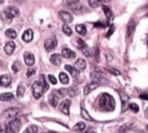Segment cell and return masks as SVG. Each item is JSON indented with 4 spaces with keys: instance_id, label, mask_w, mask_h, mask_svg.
I'll return each instance as SVG.
<instances>
[{
    "instance_id": "cell-1",
    "label": "cell",
    "mask_w": 148,
    "mask_h": 133,
    "mask_svg": "<svg viewBox=\"0 0 148 133\" xmlns=\"http://www.w3.org/2000/svg\"><path fill=\"white\" fill-rule=\"evenodd\" d=\"M98 106L103 110V111H113L116 104H114V99L111 95L103 93L98 96V101H97Z\"/></svg>"
},
{
    "instance_id": "cell-2",
    "label": "cell",
    "mask_w": 148,
    "mask_h": 133,
    "mask_svg": "<svg viewBox=\"0 0 148 133\" xmlns=\"http://www.w3.org/2000/svg\"><path fill=\"white\" fill-rule=\"evenodd\" d=\"M47 89V83L45 82V76L42 75L38 80H36L32 84V95L35 98H39L43 96L45 90Z\"/></svg>"
},
{
    "instance_id": "cell-3",
    "label": "cell",
    "mask_w": 148,
    "mask_h": 133,
    "mask_svg": "<svg viewBox=\"0 0 148 133\" xmlns=\"http://www.w3.org/2000/svg\"><path fill=\"white\" fill-rule=\"evenodd\" d=\"M21 127V120L18 118H13V120L6 126V133H17Z\"/></svg>"
},
{
    "instance_id": "cell-4",
    "label": "cell",
    "mask_w": 148,
    "mask_h": 133,
    "mask_svg": "<svg viewBox=\"0 0 148 133\" xmlns=\"http://www.w3.org/2000/svg\"><path fill=\"white\" fill-rule=\"evenodd\" d=\"M56 46H57V39H56V37H54V36L49 37V38L44 42V47H45V50H46L47 52H50V51L54 50V49H56Z\"/></svg>"
},
{
    "instance_id": "cell-5",
    "label": "cell",
    "mask_w": 148,
    "mask_h": 133,
    "mask_svg": "<svg viewBox=\"0 0 148 133\" xmlns=\"http://www.w3.org/2000/svg\"><path fill=\"white\" fill-rule=\"evenodd\" d=\"M18 14H20L18 9H17L16 7H13V6H8V7H6V9H5V15H6L9 20H12L13 17L18 16Z\"/></svg>"
},
{
    "instance_id": "cell-6",
    "label": "cell",
    "mask_w": 148,
    "mask_h": 133,
    "mask_svg": "<svg viewBox=\"0 0 148 133\" xmlns=\"http://www.w3.org/2000/svg\"><path fill=\"white\" fill-rule=\"evenodd\" d=\"M59 16H60L61 21H62L65 24H67V23H71V22L73 21V16H72V15H71L68 12L61 10V12H59Z\"/></svg>"
},
{
    "instance_id": "cell-7",
    "label": "cell",
    "mask_w": 148,
    "mask_h": 133,
    "mask_svg": "<svg viewBox=\"0 0 148 133\" xmlns=\"http://www.w3.org/2000/svg\"><path fill=\"white\" fill-rule=\"evenodd\" d=\"M18 109H16V108H8L5 112H3V114H5V117L6 118H10V119H13V118H16V116L18 114Z\"/></svg>"
},
{
    "instance_id": "cell-8",
    "label": "cell",
    "mask_w": 148,
    "mask_h": 133,
    "mask_svg": "<svg viewBox=\"0 0 148 133\" xmlns=\"http://www.w3.org/2000/svg\"><path fill=\"white\" fill-rule=\"evenodd\" d=\"M69 106H71V99H64L61 103H60V111L65 114H68L69 113Z\"/></svg>"
},
{
    "instance_id": "cell-9",
    "label": "cell",
    "mask_w": 148,
    "mask_h": 133,
    "mask_svg": "<svg viewBox=\"0 0 148 133\" xmlns=\"http://www.w3.org/2000/svg\"><path fill=\"white\" fill-rule=\"evenodd\" d=\"M10 83H12L10 75L3 74V75L0 76V86H2V87H8V86H10Z\"/></svg>"
},
{
    "instance_id": "cell-10",
    "label": "cell",
    "mask_w": 148,
    "mask_h": 133,
    "mask_svg": "<svg viewBox=\"0 0 148 133\" xmlns=\"http://www.w3.org/2000/svg\"><path fill=\"white\" fill-rule=\"evenodd\" d=\"M58 101H59V96H58V93L54 91V93H51V95L49 96V102L51 103L52 106H57L58 104Z\"/></svg>"
},
{
    "instance_id": "cell-11",
    "label": "cell",
    "mask_w": 148,
    "mask_h": 133,
    "mask_svg": "<svg viewBox=\"0 0 148 133\" xmlns=\"http://www.w3.org/2000/svg\"><path fill=\"white\" fill-rule=\"evenodd\" d=\"M61 57H64V58H66V59H73V58L75 57V53H74L72 50H69V49H62V51H61Z\"/></svg>"
},
{
    "instance_id": "cell-12",
    "label": "cell",
    "mask_w": 148,
    "mask_h": 133,
    "mask_svg": "<svg viewBox=\"0 0 148 133\" xmlns=\"http://www.w3.org/2000/svg\"><path fill=\"white\" fill-rule=\"evenodd\" d=\"M24 62H25L28 66L34 65V62H35V57H34L30 52H25V53H24Z\"/></svg>"
},
{
    "instance_id": "cell-13",
    "label": "cell",
    "mask_w": 148,
    "mask_h": 133,
    "mask_svg": "<svg viewBox=\"0 0 148 133\" xmlns=\"http://www.w3.org/2000/svg\"><path fill=\"white\" fill-rule=\"evenodd\" d=\"M32 37H34V32H32L31 29H27V30L23 32V35H22V39H23L24 42H30V40L32 39Z\"/></svg>"
},
{
    "instance_id": "cell-14",
    "label": "cell",
    "mask_w": 148,
    "mask_h": 133,
    "mask_svg": "<svg viewBox=\"0 0 148 133\" xmlns=\"http://www.w3.org/2000/svg\"><path fill=\"white\" fill-rule=\"evenodd\" d=\"M14 50H15V43H14V42H8V43H6V45H5V52H6L7 54H12V53L14 52Z\"/></svg>"
},
{
    "instance_id": "cell-15",
    "label": "cell",
    "mask_w": 148,
    "mask_h": 133,
    "mask_svg": "<svg viewBox=\"0 0 148 133\" xmlns=\"http://www.w3.org/2000/svg\"><path fill=\"white\" fill-rule=\"evenodd\" d=\"M50 60H51V62H52L54 66H58V65L61 64V57H60V54H58V53H53V54L51 56Z\"/></svg>"
},
{
    "instance_id": "cell-16",
    "label": "cell",
    "mask_w": 148,
    "mask_h": 133,
    "mask_svg": "<svg viewBox=\"0 0 148 133\" xmlns=\"http://www.w3.org/2000/svg\"><path fill=\"white\" fill-rule=\"evenodd\" d=\"M98 87V83H96V82H91V83H89V84H87L86 86V88H84V90H83V93H84V95H88L89 93H91L94 89H96Z\"/></svg>"
},
{
    "instance_id": "cell-17",
    "label": "cell",
    "mask_w": 148,
    "mask_h": 133,
    "mask_svg": "<svg viewBox=\"0 0 148 133\" xmlns=\"http://www.w3.org/2000/svg\"><path fill=\"white\" fill-rule=\"evenodd\" d=\"M86 66H87V64H86V61L83 59H77L75 61V68L77 71H83L86 68Z\"/></svg>"
},
{
    "instance_id": "cell-18",
    "label": "cell",
    "mask_w": 148,
    "mask_h": 133,
    "mask_svg": "<svg viewBox=\"0 0 148 133\" xmlns=\"http://www.w3.org/2000/svg\"><path fill=\"white\" fill-rule=\"evenodd\" d=\"M0 99H1L2 102H9V101L14 99V96H13V94H10V93H3V94L0 95Z\"/></svg>"
},
{
    "instance_id": "cell-19",
    "label": "cell",
    "mask_w": 148,
    "mask_h": 133,
    "mask_svg": "<svg viewBox=\"0 0 148 133\" xmlns=\"http://www.w3.org/2000/svg\"><path fill=\"white\" fill-rule=\"evenodd\" d=\"M65 69L67 71V72H69V74L72 75V76H77V74H79V72H77V69L76 68H74L73 66H71V65H66L65 66Z\"/></svg>"
},
{
    "instance_id": "cell-20",
    "label": "cell",
    "mask_w": 148,
    "mask_h": 133,
    "mask_svg": "<svg viewBox=\"0 0 148 133\" xmlns=\"http://www.w3.org/2000/svg\"><path fill=\"white\" fill-rule=\"evenodd\" d=\"M75 30L77 31L79 35H86V32H87L86 25H83V24H77V25L75 27Z\"/></svg>"
},
{
    "instance_id": "cell-21",
    "label": "cell",
    "mask_w": 148,
    "mask_h": 133,
    "mask_svg": "<svg viewBox=\"0 0 148 133\" xmlns=\"http://www.w3.org/2000/svg\"><path fill=\"white\" fill-rule=\"evenodd\" d=\"M132 126H133V124L132 123H128V124H125V125H123L120 128H119V133H124V132H127L128 130H131L132 128Z\"/></svg>"
},
{
    "instance_id": "cell-22",
    "label": "cell",
    "mask_w": 148,
    "mask_h": 133,
    "mask_svg": "<svg viewBox=\"0 0 148 133\" xmlns=\"http://www.w3.org/2000/svg\"><path fill=\"white\" fill-rule=\"evenodd\" d=\"M84 127H86V124L81 121V123H77V124L73 127V130H74V131H76V132H82V131L84 130Z\"/></svg>"
},
{
    "instance_id": "cell-23",
    "label": "cell",
    "mask_w": 148,
    "mask_h": 133,
    "mask_svg": "<svg viewBox=\"0 0 148 133\" xmlns=\"http://www.w3.org/2000/svg\"><path fill=\"white\" fill-rule=\"evenodd\" d=\"M5 35H6L7 37H9V38H15V37H16V31H15L14 29H7V30L5 31Z\"/></svg>"
},
{
    "instance_id": "cell-24",
    "label": "cell",
    "mask_w": 148,
    "mask_h": 133,
    "mask_svg": "<svg viewBox=\"0 0 148 133\" xmlns=\"http://www.w3.org/2000/svg\"><path fill=\"white\" fill-rule=\"evenodd\" d=\"M23 133H37V126L36 125H30L24 130Z\"/></svg>"
},
{
    "instance_id": "cell-25",
    "label": "cell",
    "mask_w": 148,
    "mask_h": 133,
    "mask_svg": "<svg viewBox=\"0 0 148 133\" xmlns=\"http://www.w3.org/2000/svg\"><path fill=\"white\" fill-rule=\"evenodd\" d=\"M59 80H60V82L64 83V84L68 83V76H67V74H65V73H60V74H59Z\"/></svg>"
},
{
    "instance_id": "cell-26",
    "label": "cell",
    "mask_w": 148,
    "mask_h": 133,
    "mask_svg": "<svg viewBox=\"0 0 148 133\" xmlns=\"http://www.w3.org/2000/svg\"><path fill=\"white\" fill-rule=\"evenodd\" d=\"M119 95H120V97H121V102H123V111L125 110V103L128 101V96L125 94V93H119Z\"/></svg>"
},
{
    "instance_id": "cell-27",
    "label": "cell",
    "mask_w": 148,
    "mask_h": 133,
    "mask_svg": "<svg viewBox=\"0 0 148 133\" xmlns=\"http://www.w3.org/2000/svg\"><path fill=\"white\" fill-rule=\"evenodd\" d=\"M81 116H82V118H84V119H87V120H92V118L89 116V113L86 111V109H81Z\"/></svg>"
},
{
    "instance_id": "cell-28",
    "label": "cell",
    "mask_w": 148,
    "mask_h": 133,
    "mask_svg": "<svg viewBox=\"0 0 148 133\" xmlns=\"http://www.w3.org/2000/svg\"><path fill=\"white\" fill-rule=\"evenodd\" d=\"M103 12H104V14L106 15V17H108V19H111V17H112V13H111V10H110V8H109V7L103 6Z\"/></svg>"
},
{
    "instance_id": "cell-29",
    "label": "cell",
    "mask_w": 148,
    "mask_h": 133,
    "mask_svg": "<svg viewBox=\"0 0 148 133\" xmlns=\"http://www.w3.org/2000/svg\"><path fill=\"white\" fill-rule=\"evenodd\" d=\"M135 28V23H133V21H131L130 22V24H128V28H127V35L128 36H131L132 35V32H133V29Z\"/></svg>"
},
{
    "instance_id": "cell-30",
    "label": "cell",
    "mask_w": 148,
    "mask_h": 133,
    "mask_svg": "<svg viewBox=\"0 0 148 133\" xmlns=\"http://www.w3.org/2000/svg\"><path fill=\"white\" fill-rule=\"evenodd\" d=\"M24 87L22 86V84H18V87H17V96L18 97H22L23 95H24Z\"/></svg>"
},
{
    "instance_id": "cell-31",
    "label": "cell",
    "mask_w": 148,
    "mask_h": 133,
    "mask_svg": "<svg viewBox=\"0 0 148 133\" xmlns=\"http://www.w3.org/2000/svg\"><path fill=\"white\" fill-rule=\"evenodd\" d=\"M128 108H130L133 112H138V111H139V106H138V104H135V103H131V104L128 105Z\"/></svg>"
},
{
    "instance_id": "cell-32",
    "label": "cell",
    "mask_w": 148,
    "mask_h": 133,
    "mask_svg": "<svg viewBox=\"0 0 148 133\" xmlns=\"http://www.w3.org/2000/svg\"><path fill=\"white\" fill-rule=\"evenodd\" d=\"M62 31H64L66 35H72V29H71L68 25H66V24L62 27Z\"/></svg>"
},
{
    "instance_id": "cell-33",
    "label": "cell",
    "mask_w": 148,
    "mask_h": 133,
    "mask_svg": "<svg viewBox=\"0 0 148 133\" xmlns=\"http://www.w3.org/2000/svg\"><path fill=\"white\" fill-rule=\"evenodd\" d=\"M81 50H82L83 54H86V56H88V57H90V56H91V52H90V50H89V49H88L86 45H84V46H83Z\"/></svg>"
},
{
    "instance_id": "cell-34",
    "label": "cell",
    "mask_w": 148,
    "mask_h": 133,
    "mask_svg": "<svg viewBox=\"0 0 148 133\" xmlns=\"http://www.w3.org/2000/svg\"><path fill=\"white\" fill-rule=\"evenodd\" d=\"M12 69H13V72H14V73H17V72H18V69H20V65H18V62H17V61L13 64Z\"/></svg>"
},
{
    "instance_id": "cell-35",
    "label": "cell",
    "mask_w": 148,
    "mask_h": 133,
    "mask_svg": "<svg viewBox=\"0 0 148 133\" xmlns=\"http://www.w3.org/2000/svg\"><path fill=\"white\" fill-rule=\"evenodd\" d=\"M67 90H68L67 93H68L71 96H75V95H76V90H75V88H74V87H72L71 89H67Z\"/></svg>"
},
{
    "instance_id": "cell-36",
    "label": "cell",
    "mask_w": 148,
    "mask_h": 133,
    "mask_svg": "<svg viewBox=\"0 0 148 133\" xmlns=\"http://www.w3.org/2000/svg\"><path fill=\"white\" fill-rule=\"evenodd\" d=\"M36 73V71L34 69V68H29L28 71H27V76L29 77V76H31V75H34Z\"/></svg>"
},
{
    "instance_id": "cell-37",
    "label": "cell",
    "mask_w": 148,
    "mask_h": 133,
    "mask_svg": "<svg viewBox=\"0 0 148 133\" xmlns=\"http://www.w3.org/2000/svg\"><path fill=\"white\" fill-rule=\"evenodd\" d=\"M89 1V5L91 6V7H96L97 5H98V1L99 0H88Z\"/></svg>"
},
{
    "instance_id": "cell-38",
    "label": "cell",
    "mask_w": 148,
    "mask_h": 133,
    "mask_svg": "<svg viewBox=\"0 0 148 133\" xmlns=\"http://www.w3.org/2000/svg\"><path fill=\"white\" fill-rule=\"evenodd\" d=\"M80 0H65V3L66 5H75V3H77Z\"/></svg>"
},
{
    "instance_id": "cell-39",
    "label": "cell",
    "mask_w": 148,
    "mask_h": 133,
    "mask_svg": "<svg viewBox=\"0 0 148 133\" xmlns=\"http://www.w3.org/2000/svg\"><path fill=\"white\" fill-rule=\"evenodd\" d=\"M49 81H50L52 84H56V83H57V80H56V77H54L53 75H49Z\"/></svg>"
},
{
    "instance_id": "cell-40",
    "label": "cell",
    "mask_w": 148,
    "mask_h": 133,
    "mask_svg": "<svg viewBox=\"0 0 148 133\" xmlns=\"http://www.w3.org/2000/svg\"><path fill=\"white\" fill-rule=\"evenodd\" d=\"M84 45H86V44H84V42H83L82 39H77V46H79L80 49H82Z\"/></svg>"
},
{
    "instance_id": "cell-41",
    "label": "cell",
    "mask_w": 148,
    "mask_h": 133,
    "mask_svg": "<svg viewBox=\"0 0 148 133\" xmlns=\"http://www.w3.org/2000/svg\"><path fill=\"white\" fill-rule=\"evenodd\" d=\"M110 71H111V73H112V74L119 75V71H118V69H114V68H110Z\"/></svg>"
},
{
    "instance_id": "cell-42",
    "label": "cell",
    "mask_w": 148,
    "mask_h": 133,
    "mask_svg": "<svg viewBox=\"0 0 148 133\" xmlns=\"http://www.w3.org/2000/svg\"><path fill=\"white\" fill-rule=\"evenodd\" d=\"M112 32H113V27H111V28H110V30H109V32H108V35H106V37H110Z\"/></svg>"
},
{
    "instance_id": "cell-43",
    "label": "cell",
    "mask_w": 148,
    "mask_h": 133,
    "mask_svg": "<svg viewBox=\"0 0 148 133\" xmlns=\"http://www.w3.org/2000/svg\"><path fill=\"white\" fill-rule=\"evenodd\" d=\"M140 97H141L142 99H147V101H148V94H143V95H140Z\"/></svg>"
},
{
    "instance_id": "cell-44",
    "label": "cell",
    "mask_w": 148,
    "mask_h": 133,
    "mask_svg": "<svg viewBox=\"0 0 148 133\" xmlns=\"http://www.w3.org/2000/svg\"><path fill=\"white\" fill-rule=\"evenodd\" d=\"M86 133H95V130H94V128H89V131L86 132Z\"/></svg>"
},
{
    "instance_id": "cell-45",
    "label": "cell",
    "mask_w": 148,
    "mask_h": 133,
    "mask_svg": "<svg viewBox=\"0 0 148 133\" xmlns=\"http://www.w3.org/2000/svg\"><path fill=\"white\" fill-rule=\"evenodd\" d=\"M145 116H146V118H148V108H147L146 111H145Z\"/></svg>"
},
{
    "instance_id": "cell-46",
    "label": "cell",
    "mask_w": 148,
    "mask_h": 133,
    "mask_svg": "<svg viewBox=\"0 0 148 133\" xmlns=\"http://www.w3.org/2000/svg\"><path fill=\"white\" fill-rule=\"evenodd\" d=\"M101 1H102V2H109L110 0H101Z\"/></svg>"
},
{
    "instance_id": "cell-47",
    "label": "cell",
    "mask_w": 148,
    "mask_h": 133,
    "mask_svg": "<svg viewBox=\"0 0 148 133\" xmlns=\"http://www.w3.org/2000/svg\"><path fill=\"white\" fill-rule=\"evenodd\" d=\"M3 1H5V0H0V2H3Z\"/></svg>"
},
{
    "instance_id": "cell-48",
    "label": "cell",
    "mask_w": 148,
    "mask_h": 133,
    "mask_svg": "<svg viewBox=\"0 0 148 133\" xmlns=\"http://www.w3.org/2000/svg\"><path fill=\"white\" fill-rule=\"evenodd\" d=\"M147 44H148V38H147Z\"/></svg>"
}]
</instances>
